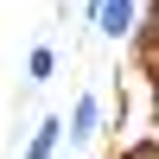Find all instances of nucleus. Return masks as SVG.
Returning a JSON list of instances; mask_svg holds the SVG:
<instances>
[{
	"label": "nucleus",
	"mask_w": 159,
	"mask_h": 159,
	"mask_svg": "<svg viewBox=\"0 0 159 159\" xmlns=\"http://www.w3.org/2000/svg\"><path fill=\"white\" fill-rule=\"evenodd\" d=\"M96 127H102V102H96V96H76V102H70V115H64V147L83 153L89 140H96Z\"/></svg>",
	"instance_id": "obj_1"
},
{
	"label": "nucleus",
	"mask_w": 159,
	"mask_h": 159,
	"mask_svg": "<svg viewBox=\"0 0 159 159\" xmlns=\"http://www.w3.org/2000/svg\"><path fill=\"white\" fill-rule=\"evenodd\" d=\"M89 25H96L102 38H115V45H127V32L140 25V0H102Z\"/></svg>",
	"instance_id": "obj_2"
},
{
	"label": "nucleus",
	"mask_w": 159,
	"mask_h": 159,
	"mask_svg": "<svg viewBox=\"0 0 159 159\" xmlns=\"http://www.w3.org/2000/svg\"><path fill=\"white\" fill-rule=\"evenodd\" d=\"M127 45H134V64H140V70H153V51H159V19H153V7H140V25L127 32Z\"/></svg>",
	"instance_id": "obj_3"
},
{
	"label": "nucleus",
	"mask_w": 159,
	"mask_h": 159,
	"mask_svg": "<svg viewBox=\"0 0 159 159\" xmlns=\"http://www.w3.org/2000/svg\"><path fill=\"white\" fill-rule=\"evenodd\" d=\"M51 76H57V51H51V45H32V51H25V83H51Z\"/></svg>",
	"instance_id": "obj_4"
}]
</instances>
